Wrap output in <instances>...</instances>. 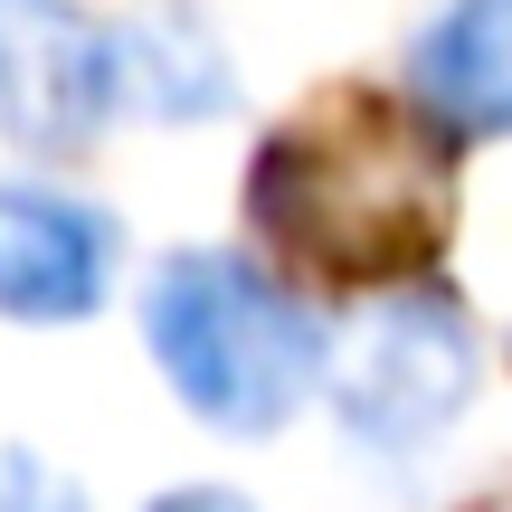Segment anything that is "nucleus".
<instances>
[{
  "mask_svg": "<svg viewBox=\"0 0 512 512\" xmlns=\"http://www.w3.org/2000/svg\"><path fill=\"white\" fill-rule=\"evenodd\" d=\"M408 86L446 133H512V0H446L408 38Z\"/></svg>",
  "mask_w": 512,
  "mask_h": 512,
  "instance_id": "obj_6",
  "label": "nucleus"
},
{
  "mask_svg": "<svg viewBox=\"0 0 512 512\" xmlns=\"http://www.w3.org/2000/svg\"><path fill=\"white\" fill-rule=\"evenodd\" d=\"M247 209L285 256L370 285V275H418L446 247L456 200H446V152L418 114L342 95L266 133L247 171Z\"/></svg>",
  "mask_w": 512,
  "mask_h": 512,
  "instance_id": "obj_1",
  "label": "nucleus"
},
{
  "mask_svg": "<svg viewBox=\"0 0 512 512\" xmlns=\"http://www.w3.org/2000/svg\"><path fill=\"white\" fill-rule=\"evenodd\" d=\"M475 399V323L456 294L437 285H399L342 332L332 361V418L351 446L370 456H418Z\"/></svg>",
  "mask_w": 512,
  "mask_h": 512,
  "instance_id": "obj_3",
  "label": "nucleus"
},
{
  "mask_svg": "<svg viewBox=\"0 0 512 512\" xmlns=\"http://www.w3.org/2000/svg\"><path fill=\"white\" fill-rule=\"evenodd\" d=\"M152 512H256L247 494H228V484H181V494H162Z\"/></svg>",
  "mask_w": 512,
  "mask_h": 512,
  "instance_id": "obj_9",
  "label": "nucleus"
},
{
  "mask_svg": "<svg viewBox=\"0 0 512 512\" xmlns=\"http://www.w3.org/2000/svg\"><path fill=\"white\" fill-rule=\"evenodd\" d=\"M143 342L190 418L228 437H266L323 380V323L247 256H171L143 294Z\"/></svg>",
  "mask_w": 512,
  "mask_h": 512,
  "instance_id": "obj_2",
  "label": "nucleus"
},
{
  "mask_svg": "<svg viewBox=\"0 0 512 512\" xmlns=\"http://www.w3.org/2000/svg\"><path fill=\"white\" fill-rule=\"evenodd\" d=\"M124 76L143 86V105L162 114V124H200V114L228 105V57H219V38H209L200 19H181V10H152V19H133V29H124Z\"/></svg>",
  "mask_w": 512,
  "mask_h": 512,
  "instance_id": "obj_7",
  "label": "nucleus"
},
{
  "mask_svg": "<svg viewBox=\"0 0 512 512\" xmlns=\"http://www.w3.org/2000/svg\"><path fill=\"white\" fill-rule=\"evenodd\" d=\"M0 512H86V494L38 456H0Z\"/></svg>",
  "mask_w": 512,
  "mask_h": 512,
  "instance_id": "obj_8",
  "label": "nucleus"
},
{
  "mask_svg": "<svg viewBox=\"0 0 512 512\" xmlns=\"http://www.w3.org/2000/svg\"><path fill=\"white\" fill-rule=\"evenodd\" d=\"M124 228L95 200L0 181V313L10 323H86L114 285Z\"/></svg>",
  "mask_w": 512,
  "mask_h": 512,
  "instance_id": "obj_5",
  "label": "nucleus"
},
{
  "mask_svg": "<svg viewBox=\"0 0 512 512\" xmlns=\"http://www.w3.org/2000/svg\"><path fill=\"white\" fill-rule=\"evenodd\" d=\"M124 29L76 0H0V133L38 152H76L124 95Z\"/></svg>",
  "mask_w": 512,
  "mask_h": 512,
  "instance_id": "obj_4",
  "label": "nucleus"
}]
</instances>
